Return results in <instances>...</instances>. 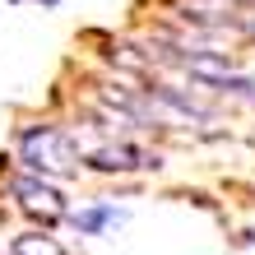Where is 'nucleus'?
Wrapping results in <instances>:
<instances>
[{
	"instance_id": "f257e3e1",
	"label": "nucleus",
	"mask_w": 255,
	"mask_h": 255,
	"mask_svg": "<svg viewBox=\"0 0 255 255\" xmlns=\"http://www.w3.org/2000/svg\"><path fill=\"white\" fill-rule=\"evenodd\" d=\"M19 162L37 176H74L84 167V148L70 130L56 126H28L19 134Z\"/></svg>"
},
{
	"instance_id": "f03ea898",
	"label": "nucleus",
	"mask_w": 255,
	"mask_h": 255,
	"mask_svg": "<svg viewBox=\"0 0 255 255\" xmlns=\"http://www.w3.org/2000/svg\"><path fill=\"white\" fill-rule=\"evenodd\" d=\"M9 190H14V200H19L23 214H33L42 223H61L70 214V209H65V195L51 186V176L23 172V176H14V181H9Z\"/></svg>"
},
{
	"instance_id": "7ed1b4c3",
	"label": "nucleus",
	"mask_w": 255,
	"mask_h": 255,
	"mask_svg": "<svg viewBox=\"0 0 255 255\" xmlns=\"http://www.w3.org/2000/svg\"><path fill=\"white\" fill-rule=\"evenodd\" d=\"M84 162L93 172H144V167H158V158L144 153V148L130 144V139H102L93 148H84Z\"/></svg>"
},
{
	"instance_id": "20e7f679",
	"label": "nucleus",
	"mask_w": 255,
	"mask_h": 255,
	"mask_svg": "<svg viewBox=\"0 0 255 255\" xmlns=\"http://www.w3.org/2000/svg\"><path fill=\"white\" fill-rule=\"evenodd\" d=\"M65 218H70V223H74V228H79L84 237H102V232H116V228H121V223H126L130 214L102 200V204H88V209H74V214H65Z\"/></svg>"
},
{
	"instance_id": "39448f33",
	"label": "nucleus",
	"mask_w": 255,
	"mask_h": 255,
	"mask_svg": "<svg viewBox=\"0 0 255 255\" xmlns=\"http://www.w3.org/2000/svg\"><path fill=\"white\" fill-rule=\"evenodd\" d=\"M9 251L14 255H65V246L56 237H47V232H19L9 242Z\"/></svg>"
},
{
	"instance_id": "423d86ee",
	"label": "nucleus",
	"mask_w": 255,
	"mask_h": 255,
	"mask_svg": "<svg viewBox=\"0 0 255 255\" xmlns=\"http://www.w3.org/2000/svg\"><path fill=\"white\" fill-rule=\"evenodd\" d=\"M237 28H242V33H251V37H255V19H237Z\"/></svg>"
},
{
	"instance_id": "0eeeda50",
	"label": "nucleus",
	"mask_w": 255,
	"mask_h": 255,
	"mask_svg": "<svg viewBox=\"0 0 255 255\" xmlns=\"http://www.w3.org/2000/svg\"><path fill=\"white\" fill-rule=\"evenodd\" d=\"M14 5H23V0H14ZM42 5H61V0H42Z\"/></svg>"
}]
</instances>
